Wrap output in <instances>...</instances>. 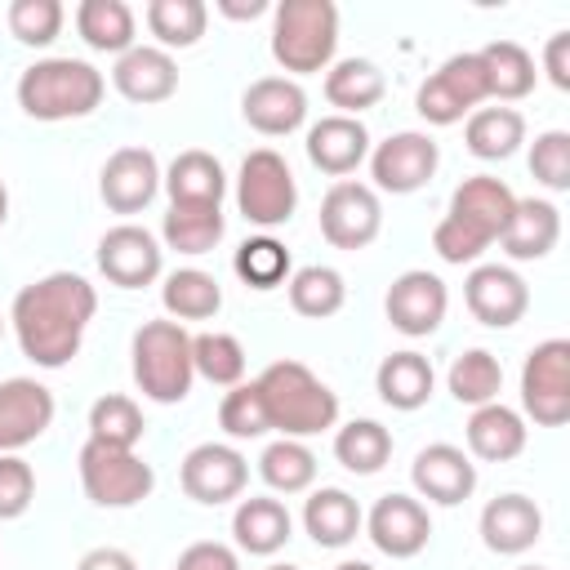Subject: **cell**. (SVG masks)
I'll list each match as a JSON object with an SVG mask.
<instances>
[{
	"label": "cell",
	"mask_w": 570,
	"mask_h": 570,
	"mask_svg": "<svg viewBox=\"0 0 570 570\" xmlns=\"http://www.w3.org/2000/svg\"><path fill=\"white\" fill-rule=\"evenodd\" d=\"M285 294H289V307L298 316H307V321H325V316L343 312V303H347L343 276L334 267H325V263H307V267L289 272Z\"/></svg>",
	"instance_id": "cell-37"
},
{
	"label": "cell",
	"mask_w": 570,
	"mask_h": 570,
	"mask_svg": "<svg viewBox=\"0 0 570 570\" xmlns=\"http://www.w3.org/2000/svg\"><path fill=\"white\" fill-rule=\"evenodd\" d=\"M512 209H517V196H512V187L503 183V178H490V174H472V178H463L459 187H454V196H450V218H459V223H468V227H476L490 245L503 236V227H508V218H512Z\"/></svg>",
	"instance_id": "cell-24"
},
{
	"label": "cell",
	"mask_w": 570,
	"mask_h": 570,
	"mask_svg": "<svg viewBox=\"0 0 570 570\" xmlns=\"http://www.w3.org/2000/svg\"><path fill=\"white\" fill-rule=\"evenodd\" d=\"M227 232V218H223V205H187V200H174L160 218V240L165 249H178V254H209Z\"/></svg>",
	"instance_id": "cell-33"
},
{
	"label": "cell",
	"mask_w": 570,
	"mask_h": 570,
	"mask_svg": "<svg viewBox=\"0 0 570 570\" xmlns=\"http://www.w3.org/2000/svg\"><path fill=\"white\" fill-rule=\"evenodd\" d=\"M258 476L276 490V494H303L316 481V454L307 450V441L281 436L258 454Z\"/></svg>",
	"instance_id": "cell-41"
},
{
	"label": "cell",
	"mask_w": 570,
	"mask_h": 570,
	"mask_svg": "<svg viewBox=\"0 0 570 570\" xmlns=\"http://www.w3.org/2000/svg\"><path fill=\"white\" fill-rule=\"evenodd\" d=\"M76 570H138V561L125 552V548H89Z\"/></svg>",
	"instance_id": "cell-52"
},
{
	"label": "cell",
	"mask_w": 570,
	"mask_h": 570,
	"mask_svg": "<svg viewBox=\"0 0 570 570\" xmlns=\"http://www.w3.org/2000/svg\"><path fill=\"white\" fill-rule=\"evenodd\" d=\"M374 387H379V401L383 405L410 414V410H423L428 405V396L436 387V370H432V361L423 352H410L405 347V352H392V356L379 361Z\"/></svg>",
	"instance_id": "cell-29"
},
{
	"label": "cell",
	"mask_w": 570,
	"mask_h": 570,
	"mask_svg": "<svg viewBox=\"0 0 570 570\" xmlns=\"http://www.w3.org/2000/svg\"><path fill=\"white\" fill-rule=\"evenodd\" d=\"M365 534H370V543H374L383 557L405 561V557H419V552L428 548V539H432V517H428L423 499L392 490V494H383V499L365 512Z\"/></svg>",
	"instance_id": "cell-17"
},
{
	"label": "cell",
	"mask_w": 570,
	"mask_h": 570,
	"mask_svg": "<svg viewBox=\"0 0 570 570\" xmlns=\"http://www.w3.org/2000/svg\"><path fill=\"white\" fill-rule=\"evenodd\" d=\"M410 481H414L419 499L441 503V508H454V503L472 499V490H476V463H472L468 450H459L450 441H432V445H423L414 454Z\"/></svg>",
	"instance_id": "cell-18"
},
{
	"label": "cell",
	"mask_w": 570,
	"mask_h": 570,
	"mask_svg": "<svg viewBox=\"0 0 570 570\" xmlns=\"http://www.w3.org/2000/svg\"><path fill=\"white\" fill-rule=\"evenodd\" d=\"M445 383H450V396H454L459 405H472V410H476V405L499 401L503 365H499L494 352H485V347H468L463 356H454Z\"/></svg>",
	"instance_id": "cell-40"
},
{
	"label": "cell",
	"mask_w": 570,
	"mask_h": 570,
	"mask_svg": "<svg viewBox=\"0 0 570 570\" xmlns=\"http://www.w3.org/2000/svg\"><path fill=\"white\" fill-rule=\"evenodd\" d=\"M361 525H365L361 503L338 485H321L303 503V530L312 534L316 548H347L361 534Z\"/></svg>",
	"instance_id": "cell-28"
},
{
	"label": "cell",
	"mask_w": 570,
	"mask_h": 570,
	"mask_svg": "<svg viewBox=\"0 0 570 570\" xmlns=\"http://www.w3.org/2000/svg\"><path fill=\"white\" fill-rule=\"evenodd\" d=\"M94 312H98V294L85 276L49 272L18 289L9 307V325L27 361H36L40 370H62L80 352Z\"/></svg>",
	"instance_id": "cell-1"
},
{
	"label": "cell",
	"mask_w": 570,
	"mask_h": 570,
	"mask_svg": "<svg viewBox=\"0 0 570 570\" xmlns=\"http://www.w3.org/2000/svg\"><path fill=\"white\" fill-rule=\"evenodd\" d=\"M236 209L245 223L272 232V227H285L298 209V183H294V169L281 151L272 147H254L245 160H240V174H236Z\"/></svg>",
	"instance_id": "cell-6"
},
{
	"label": "cell",
	"mask_w": 570,
	"mask_h": 570,
	"mask_svg": "<svg viewBox=\"0 0 570 570\" xmlns=\"http://www.w3.org/2000/svg\"><path fill=\"white\" fill-rule=\"evenodd\" d=\"M463 142L476 160H508L525 142V116L517 107H476L463 125Z\"/></svg>",
	"instance_id": "cell-34"
},
{
	"label": "cell",
	"mask_w": 570,
	"mask_h": 570,
	"mask_svg": "<svg viewBox=\"0 0 570 570\" xmlns=\"http://www.w3.org/2000/svg\"><path fill=\"white\" fill-rule=\"evenodd\" d=\"M111 85H116L120 98H129L138 107H151V102H165V98L178 94V62L156 45H134L129 53L116 58Z\"/></svg>",
	"instance_id": "cell-22"
},
{
	"label": "cell",
	"mask_w": 570,
	"mask_h": 570,
	"mask_svg": "<svg viewBox=\"0 0 570 570\" xmlns=\"http://www.w3.org/2000/svg\"><path fill=\"white\" fill-rule=\"evenodd\" d=\"M289 534H294V517H289V508H285L281 499H272V494H249V499H240L236 512H232V539H236V548L249 552V557H272V552H281V548L289 543Z\"/></svg>",
	"instance_id": "cell-26"
},
{
	"label": "cell",
	"mask_w": 570,
	"mask_h": 570,
	"mask_svg": "<svg viewBox=\"0 0 570 570\" xmlns=\"http://www.w3.org/2000/svg\"><path fill=\"white\" fill-rule=\"evenodd\" d=\"M463 432H468V454L481 459V463H508V459H517L525 450V436H530L525 419L512 405H503V401L476 405Z\"/></svg>",
	"instance_id": "cell-27"
},
{
	"label": "cell",
	"mask_w": 570,
	"mask_h": 570,
	"mask_svg": "<svg viewBox=\"0 0 570 570\" xmlns=\"http://www.w3.org/2000/svg\"><path fill=\"white\" fill-rule=\"evenodd\" d=\"M178 485L187 499L205 503V508H218V503H232L245 494L249 485V463L236 445H223V441H200L183 454V468H178Z\"/></svg>",
	"instance_id": "cell-11"
},
{
	"label": "cell",
	"mask_w": 570,
	"mask_h": 570,
	"mask_svg": "<svg viewBox=\"0 0 570 570\" xmlns=\"http://www.w3.org/2000/svg\"><path fill=\"white\" fill-rule=\"evenodd\" d=\"M160 303H165L169 321H178V325L183 321H209L223 307V285L200 267H178V272L165 276Z\"/></svg>",
	"instance_id": "cell-36"
},
{
	"label": "cell",
	"mask_w": 570,
	"mask_h": 570,
	"mask_svg": "<svg viewBox=\"0 0 570 570\" xmlns=\"http://www.w3.org/2000/svg\"><path fill=\"white\" fill-rule=\"evenodd\" d=\"M134 383L156 405H178L191 392V334L178 321H142L129 343Z\"/></svg>",
	"instance_id": "cell-5"
},
{
	"label": "cell",
	"mask_w": 570,
	"mask_h": 570,
	"mask_svg": "<svg viewBox=\"0 0 570 570\" xmlns=\"http://www.w3.org/2000/svg\"><path fill=\"white\" fill-rule=\"evenodd\" d=\"M481 102H490V85H485V67L481 53H454L445 58L414 94V107L428 125H459L463 116H472Z\"/></svg>",
	"instance_id": "cell-8"
},
{
	"label": "cell",
	"mask_w": 570,
	"mask_h": 570,
	"mask_svg": "<svg viewBox=\"0 0 570 570\" xmlns=\"http://www.w3.org/2000/svg\"><path fill=\"white\" fill-rule=\"evenodd\" d=\"M543 71L557 89H570V31H552L543 45Z\"/></svg>",
	"instance_id": "cell-51"
},
{
	"label": "cell",
	"mask_w": 570,
	"mask_h": 570,
	"mask_svg": "<svg viewBox=\"0 0 570 570\" xmlns=\"http://www.w3.org/2000/svg\"><path fill=\"white\" fill-rule=\"evenodd\" d=\"M338 49V9L334 0H281L272 13V58L281 71L312 76L330 71Z\"/></svg>",
	"instance_id": "cell-4"
},
{
	"label": "cell",
	"mask_w": 570,
	"mask_h": 570,
	"mask_svg": "<svg viewBox=\"0 0 570 570\" xmlns=\"http://www.w3.org/2000/svg\"><path fill=\"white\" fill-rule=\"evenodd\" d=\"M107 80L85 58H40L18 76V107L31 120H80L98 111Z\"/></svg>",
	"instance_id": "cell-3"
},
{
	"label": "cell",
	"mask_w": 570,
	"mask_h": 570,
	"mask_svg": "<svg viewBox=\"0 0 570 570\" xmlns=\"http://www.w3.org/2000/svg\"><path fill=\"white\" fill-rule=\"evenodd\" d=\"M307 160L330 174V178H347L361 160H370V129L356 120V116H321L312 129H307Z\"/></svg>",
	"instance_id": "cell-23"
},
{
	"label": "cell",
	"mask_w": 570,
	"mask_h": 570,
	"mask_svg": "<svg viewBox=\"0 0 570 570\" xmlns=\"http://www.w3.org/2000/svg\"><path fill=\"white\" fill-rule=\"evenodd\" d=\"M436 165H441V147H436V138H428L419 129H401V134L383 138L379 147H370L374 187L392 191V196H410V191L428 187Z\"/></svg>",
	"instance_id": "cell-13"
},
{
	"label": "cell",
	"mask_w": 570,
	"mask_h": 570,
	"mask_svg": "<svg viewBox=\"0 0 570 570\" xmlns=\"http://www.w3.org/2000/svg\"><path fill=\"white\" fill-rule=\"evenodd\" d=\"M218 428L232 436V441H254V436H267L272 423H267V410H263V396L254 383H236L223 392L218 401Z\"/></svg>",
	"instance_id": "cell-46"
},
{
	"label": "cell",
	"mask_w": 570,
	"mask_h": 570,
	"mask_svg": "<svg viewBox=\"0 0 570 570\" xmlns=\"http://www.w3.org/2000/svg\"><path fill=\"white\" fill-rule=\"evenodd\" d=\"M209 27L205 0H151L147 4V31L156 36V49H191Z\"/></svg>",
	"instance_id": "cell-39"
},
{
	"label": "cell",
	"mask_w": 570,
	"mask_h": 570,
	"mask_svg": "<svg viewBox=\"0 0 570 570\" xmlns=\"http://www.w3.org/2000/svg\"><path fill=\"white\" fill-rule=\"evenodd\" d=\"M174 570H240V557H236V548H227V543L200 539V543H191V548L178 552Z\"/></svg>",
	"instance_id": "cell-50"
},
{
	"label": "cell",
	"mask_w": 570,
	"mask_h": 570,
	"mask_svg": "<svg viewBox=\"0 0 570 570\" xmlns=\"http://www.w3.org/2000/svg\"><path fill=\"white\" fill-rule=\"evenodd\" d=\"M530 174L548 191H570V134L566 129H543L530 142Z\"/></svg>",
	"instance_id": "cell-47"
},
{
	"label": "cell",
	"mask_w": 570,
	"mask_h": 570,
	"mask_svg": "<svg viewBox=\"0 0 570 570\" xmlns=\"http://www.w3.org/2000/svg\"><path fill=\"white\" fill-rule=\"evenodd\" d=\"M521 410L539 428H561L570 419V338H543L521 365Z\"/></svg>",
	"instance_id": "cell-9"
},
{
	"label": "cell",
	"mask_w": 570,
	"mask_h": 570,
	"mask_svg": "<svg viewBox=\"0 0 570 570\" xmlns=\"http://www.w3.org/2000/svg\"><path fill=\"white\" fill-rule=\"evenodd\" d=\"M4 218H9V187H4V178H0V227H4Z\"/></svg>",
	"instance_id": "cell-54"
},
{
	"label": "cell",
	"mask_w": 570,
	"mask_h": 570,
	"mask_svg": "<svg viewBox=\"0 0 570 570\" xmlns=\"http://www.w3.org/2000/svg\"><path fill=\"white\" fill-rule=\"evenodd\" d=\"M191 370L214 383V387H236L245 383V347L236 334H223V330H205V334H191Z\"/></svg>",
	"instance_id": "cell-42"
},
{
	"label": "cell",
	"mask_w": 570,
	"mask_h": 570,
	"mask_svg": "<svg viewBox=\"0 0 570 570\" xmlns=\"http://www.w3.org/2000/svg\"><path fill=\"white\" fill-rule=\"evenodd\" d=\"M383 94H387V80L379 71V62H370V58H338L325 71V102L338 107V116L361 120V111H370Z\"/></svg>",
	"instance_id": "cell-31"
},
{
	"label": "cell",
	"mask_w": 570,
	"mask_h": 570,
	"mask_svg": "<svg viewBox=\"0 0 570 570\" xmlns=\"http://www.w3.org/2000/svg\"><path fill=\"white\" fill-rule=\"evenodd\" d=\"M383 312H387V325L405 338H428L441 330L445 312H450V289L436 272L428 267H410L401 272L392 285H387V298H383Z\"/></svg>",
	"instance_id": "cell-12"
},
{
	"label": "cell",
	"mask_w": 570,
	"mask_h": 570,
	"mask_svg": "<svg viewBox=\"0 0 570 570\" xmlns=\"http://www.w3.org/2000/svg\"><path fill=\"white\" fill-rule=\"evenodd\" d=\"M160 191V160L147 147H116L98 169V196L111 214H138Z\"/></svg>",
	"instance_id": "cell-16"
},
{
	"label": "cell",
	"mask_w": 570,
	"mask_h": 570,
	"mask_svg": "<svg viewBox=\"0 0 570 570\" xmlns=\"http://www.w3.org/2000/svg\"><path fill=\"white\" fill-rule=\"evenodd\" d=\"M76 463H80V485L98 508H134L156 490V472L138 450L85 441Z\"/></svg>",
	"instance_id": "cell-7"
},
{
	"label": "cell",
	"mask_w": 570,
	"mask_h": 570,
	"mask_svg": "<svg viewBox=\"0 0 570 570\" xmlns=\"http://www.w3.org/2000/svg\"><path fill=\"white\" fill-rule=\"evenodd\" d=\"M76 31L94 53H129L138 22L125 0H80L76 4Z\"/></svg>",
	"instance_id": "cell-32"
},
{
	"label": "cell",
	"mask_w": 570,
	"mask_h": 570,
	"mask_svg": "<svg viewBox=\"0 0 570 570\" xmlns=\"http://www.w3.org/2000/svg\"><path fill=\"white\" fill-rule=\"evenodd\" d=\"M4 22L13 31L18 45H31V49H45L62 36V22H67V9L58 0H13L4 9Z\"/></svg>",
	"instance_id": "cell-45"
},
{
	"label": "cell",
	"mask_w": 570,
	"mask_h": 570,
	"mask_svg": "<svg viewBox=\"0 0 570 570\" xmlns=\"http://www.w3.org/2000/svg\"><path fill=\"white\" fill-rule=\"evenodd\" d=\"M481 53V67H485V85H490V98L494 102H517L534 89L539 71H534V58L525 45L517 40H490Z\"/></svg>",
	"instance_id": "cell-35"
},
{
	"label": "cell",
	"mask_w": 570,
	"mask_h": 570,
	"mask_svg": "<svg viewBox=\"0 0 570 570\" xmlns=\"http://www.w3.org/2000/svg\"><path fill=\"white\" fill-rule=\"evenodd\" d=\"M463 303L481 325L512 330L530 312V285L521 281V272L503 263H476L463 281Z\"/></svg>",
	"instance_id": "cell-15"
},
{
	"label": "cell",
	"mask_w": 570,
	"mask_h": 570,
	"mask_svg": "<svg viewBox=\"0 0 570 570\" xmlns=\"http://www.w3.org/2000/svg\"><path fill=\"white\" fill-rule=\"evenodd\" d=\"M218 13L232 22H249V18L267 13V0H218Z\"/></svg>",
	"instance_id": "cell-53"
},
{
	"label": "cell",
	"mask_w": 570,
	"mask_h": 570,
	"mask_svg": "<svg viewBox=\"0 0 570 570\" xmlns=\"http://www.w3.org/2000/svg\"><path fill=\"white\" fill-rule=\"evenodd\" d=\"M240 116L267 138H285L307 120V94L289 76H263L240 94Z\"/></svg>",
	"instance_id": "cell-20"
},
{
	"label": "cell",
	"mask_w": 570,
	"mask_h": 570,
	"mask_svg": "<svg viewBox=\"0 0 570 570\" xmlns=\"http://www.w3.org/2000/svg\"><path fill=\"white\" fill-rule=\"evenodd\" d=\"M267 570H298V566H285V561H276V566H267Z\"/></svg>",
	"instance_id": "cell-56"
},
{
	"label": "cell",
	"mask_w": 570,
	"mask_h": 570,
	"mask_svg": "<svg viewBox=\"0 0 570 570\" xmlns=\"http://www.w3.org/2000/svg\"><path fill=\"white\" fill-rule=\"evenodd\" d=\"M334 570H374V566H370V561H338Z\"/></svg>",
	"instance_id": "cell-55"
},
{
	"label": "cell",
	"mask_w": 570,
	"mask_h": 570,
	"mask_svg": "<svg viewBox=\"0 0 570 570\" xmlns=\"http://www.w3.org/2000/svg\"><path fill=\"white\" fill-rule=\"evenodd\" d=\"M142 410L134 396H120V392H107L89 405V441H102V445H120V450H134L142 441Z\"/></svg>",
	"instance_id": "cell-43"
},
{
	"label": "cell",
	"mask_w": 570,
	"mask_h": 570,
	"mask_svg": "<svg viewBox=\"0 0 570 570\" xmlns=\"http://www.w3.org/2000/svg\"><path fill=\"white\" fill-rule=\"evenodd\" d=\"M517 570H548V566H517Z\"/></svg>",
	"instance_id": "cell-57"
},
{
	"label": "cell",
	"mask_w": 570,
	"mask_h": 570,
	"mask_svg": "<svg viewBox=\"0 0 570 570\" xmlns=\"http://www.w3.org/2000/svg\"><path fill=\"white\" fill-rule=\"evenodd\" d=\"M258 396H263V410H267V423L272 432L281 436H316V432H330L338 423V396L330 383H321L303 361H272L258 379H254Z\"/></svg>",
	"instance_id": "cell-2"
},
{
	"label": "cell",
	"mask_w": 570,
	"mask_h": 570,
	"mask_svg": "<svg viewBox=\"0 0 570 570\" xmlns=\"http://www.w3.org/2000/svg\"><path fill=\"white\" fill-rule=\"evenodd\" d=\"M334 459L356 476H374L392 459V432L379 419H352L334 432Z\"/></svg>",
	"instance_id": "cell-38"
},
{
	"label": "cell",
	"mask_w": 570,
	"mask_h": 570,
	"mask_svg": "<svg viewBox=\"0 0 570 570\" xmlns=\"http://www.w3.org/2000/svg\"><path fill=\"white\" fill-rule=\"evenodd\" d=\"M561 240V209L543 196H517V209L499 236L503 254L517 258V263H530V258H548Z\"/></svg>",
	"instance_id": "cell-25"
},
{
	"label": "cell",
	"mask_w": 570,
	"mask_h": 570,
	"mask_svg": "<svg viewBox=\"0 0 570 570\" xmlns=\"http://www.w3.org/2000/svg\"><path fill=\"white\" fill-rule=\"evenodd\" d=\"M543 534V512L534 499L508 490V494H494L485 508H481V543L499 557H517L525 548H534Z\"/></svg>",
	"instance_id": "cell-21"
},
{
	"label": "cell",
	"mask_w": 570,
	"mask_h": 570,
	"mask_svg": "<svg viewBox=\"0 0 570 570\" xmlns=\"http://www.w3.org/2000/svg\"><path fill=\"white\" fill-rule=\"evenodd\" d=\"M321 236L334 249H365L374 245V236L383 232V205L379 191L370 183H352L338 178L325 196H321Z\"/></svg>",
	"instance_id": "cell-10"
},
{
	"label": "cell",
	"mask_w": 570,
	"mask_h": 570,
	"mask_svg": "<svg viewBox=\"0 0 570 570\" xmlns=\"http://www.w3.org/2000/svg\"><path fill=\"white\" fill-rule=\"evenodd\" d=\"M53 392L36 379H4L0 383V454H18L22 445L40 441L53 423Z\"/></svg>",
	"instance_id": "cell-19"
},
{
	"label": "cell",
	"mask_w": 570,
	"mask_h": 570,
	"mask_svg": "<svg viewBox=\"0 0 570 570\" xmlns=\"http://www.w3.org/2000/svg\"><path fill=\"white\" fill-rule=\"evenodd\" d=\"M0 338H4V316H0Z\"/></svg>",
	"instance_id": "cell-58"
},
{
	"label": "cell",
	"mask_w": 570,
	"mask_h": 570,
	"mask_svg": "<svg viewBox=\"0 0 570 570\" xmlns=\"http://www.w3.org/2000/svg\"><path fill=\"white\" fill-rule=\"evenodd\" d=\"M165 249L160 240L138 223H116L98 236V272L120 289H142L160 276Z\"/></svg>",
	"instance_id": "cell-14"
},
{
	"label": "cell",
	"mask_w": 570,
	"mask_h": 570,
	"mask_svg": "<svg viewBox=\"0 0 570 570\" xmlns=\"http://www.w3.org/2000/svg\"><path fill=\"white\" fill-rule=\"evenodd\" d=\"M432 249L441 254V263L463 267V263H476V258L490 249V240H485L476 227H468V223H459V218L445 214V218L432 227Z\"/></svg>",
	"instance_id": "cell-49"
},
{
	"label": "cell",
	"mask_w": 570,
	"mask_h": 570,
	"mask_svg": "<svg viewBox=\"0 0 570 570\" xmlns=\"http://www.w3.org/2000/svg\"><path fill=\"white\" fill-rule=\"evenodd\" d=\"M232 267H236V276H240L249 289H276V285H285L289 272H294V267H289V249H285L276 236H249V240H240Z\"/></svg>",
	"instance_id": "cell-44"
},
{
	"label": "cell",
	"mask_w": 570,
	"mask_h": 570,
	"mask_svg": "<svg viewBox=\"0 0 570 570\" xmlns=\"http://www.w3.org/2000/svg\"><path fill=\"white\" fill-rule=\"evenodd\" d=\"M36 499V472L22 454H0V521H18Z\"/></svg>",
	"instance_id": "cell-48"
},
{
	"label": "cell",
	"mask_w": 570,
	"mask_h": 570,
	"mask_svg": "<svg viewBox=\"0 0 570 570\" xmlns=\"http://www.w3.org/2000/svg\"><path fill=\"white\" fill-rule=\"evenodd\" d=\"M160 187L169 191V205L174 200H187V205H223V191H227V174L218 165V156L200 151V147H187L169 160V169L160 174Z\"/></svg>",
	"instance_id": "cell-30"
}]
</instances>
